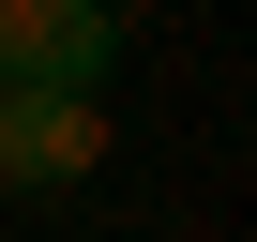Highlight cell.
<instances>
[{"label": "cell", "instance_id": "cell-1", "mask_svg": "<svg viewBox=\"0 0 257 242\" xmlns=\"http://www.w3.org/2000/svg\"><path fill=\"white\" fill-rule=\"evenodd\" d=\"M121 0H0V91H106Z\"/></svg>", "mask_w": 257, "mask_h": 242}, {"label": "cell", "instance_id": "cell-2", "mask_svg": "<svg viewBox=\"0 0 257 242\" xmlns=\"http://www.w3.org/2000/svg\"><path fill=\"white\" fill-rule=\"evenodd\" d=\"M106 167V91H0V182L16 197H61Z\"/></svg>", "mask_w": 257, "mask_h": 242}]
</instances>
